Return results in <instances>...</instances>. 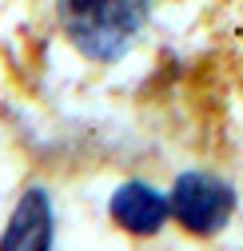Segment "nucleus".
<instances>
[{"label":"nucleus","mask_w":243,"mask_h":251,"mask_svg":"<svg viewBox=\"0 0 243 251\" xmlns=\"http://www.w3.org/2000/svg\"><path fill=\"white\" fill-rule=\"evenodd\" d=\"M171 219L188 235H216L231 224V211H235V187L216 176V172H179L171 183Z\"/></svg>","instance_id":"2"},{"label":"nucleus","mask_w":243,"mask_h":251,"mask_svg":"<svg viewBox=\"0 0 243 251\" xmlns=\"http://www.w3.org/2000/svg\"><path fill=\"white\" fill-rule=\"evenodd\" d=\"M108 215L120 231H128L136 239H147V235H160L164 224L171 219V200L164 192H156L151 183L144 179H128L120 183L112 200H108Z\"/></svg>","instance_id":"3"},{"label":"nucleus","mask_w":243,"mask_h":251,"mask_svg":"<svg viewBox=\"0 0 243 251\" xmlns=\"http://www.w3.org/2000/svg\"><path fill=\"white\" fill-rule=\"evenodd\" d=\"M151 0H56L64 40L96 64L120 60L144 32Z\"/></svg>","instance_id":"1"},{"label":"nucleus","mask_w":243,"mask_h":251,"mask_svg":"<svg viewBox=\"0 0 243 251\" xmlns=\"http://www.w3.org/2000/svg\"><path fill=\"white\" fill-rule=\"evenodd\" d=\"M52 243H56L52 196L44 187H28L0 231V251H52Z\"/></svg>","instance_id":"4"}]
</instances>
